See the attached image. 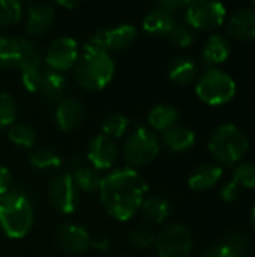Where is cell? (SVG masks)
Wrapping results in <instances>:
<instances>
[{
    "mask_svg": "<svg viewBox=\"0 0 255 257\" xmlns=\"http://www.w3.org/2000/svg\"><path fill=\"white\" fill-rule=\"evenodd\" d=\"M78 56L80 50L77 41L69 36H60L50 42L45 53V62L51 71L63 72L75 66Z\"/></svg>",
    "mask_w": 255,
    "mask_h": 257,
    "instance_id": "30bf717a",
    "label": "cell"
},
{
    "mask_svg": "<svg viewBox=\"0 0 255 257\" xmlns=\"http://www.w3.org/2000/svg\"><path fill=\"white\" fill-rule=\"evenodd\" d=\"M108 247H110L108 239H105V238H92L90 248H95V250H98V251H105Z\"/></svg>",
    "mask_w": 255,
    "mask_h": 257,
    "instance_id": "60d3db41",
    "label": "cell"
},
{
    "mask_svg": "<svg viewBox=\"0 0 255 257\" xmlns=\"http://www.w3.org/2000/svg\"><path fill=\"white\" fill-rule=\"evenodd\" d=\"M227 33L239 41L255 39V9L252 6L242 8L231 15L227 24Z\"/></svg>",
    "mask_w": 255,
    "mask_h": 257,
    "instance_id": "9a60e30c",
    "label": "cell"
},
{
    "mask_svg": "<svg viewBox=\"0 0 255 257\" xmlns=\"http://www.w3.org/2000/svg\"><path fill=\"white\" fill-rule=\"evenodd\" d=\"M54 23V9L45 3L32 5L27 11V35L38 36L50 30Z\"/></svg>",
    "mask_w": 255,
    "mask_h": 257,
    "instance_id": "e0dca14e",
    "label": "cell"
},
{
    "mask_svg": "<svg viewBox=\"0 0 255 257\" xmlns=\"http://www.w3.org/2000/svg\"><path fill=\"white\" fill-rule=\"evenodd\" d=\"M129 126V120L126 116L120 114V113H113L110 116H107L102 122V134H105L107 137L116 140L120 139L126 130Z\"/></svg>",
    "mask_w": 255,
    "mask_h": 257,
    "instance_id": "4dcf8cb0",
    "label": "cell"
},
{
    "mask_svg": "<svg viewBox=\"0 0 255 257\" xmlns=\"http://www.w3.org/2000/svg\"><path fill=\"white\" fill-rule=\"evenodd\" d=\"M39 92L48 102H54V104L62 102L66 98V92H68L66 77L57 71H51V69L44 71Z\"/></svg>",
    "mask_w": 255,
    "mask_h": 257,
    "instance_id": "d6986e66",
    "label": "cell"
},
{
    "mask_svg": "<svg viewBox=\"0 0 255 257\" xmlns=\"http://www.w3.org/2000/svg\"><path fill=\"white\" fill-rule=\"evenodd\" d=\"M48 199L51 206L60 214H72L78 203V190L69 173L56 176L48 185Z\"/></svg>",
    "mask_w": 255,
    "mask_h": 257,
    "instance_id": "8fae6325",
    "label": "cell"
},
{
    "mask_svg": "<svg viewBox=\"0 0 255 257\" xmlns=\"http://www.w3.org/2000/svg\"><path fill=\"white\" fill-rule=\"evenodd\" d=\"M117 145L116 140L107 137L105 134L95 136L89 143L86 160L95 170H108L117 160Z\"/></svg>",
    "mask_w": 255,
    "mask_h": 257,
    "instance_id": "7c38bea8",
    "label": "cell"
},
{
    "mask_svg": "<svg viewBox=\"0 0 255 257\" xmlns=\"http://www.w3.org/2000/svg\"><path fill=\"white\" fill-rule=\"evenodd\" d=\"M252 223H254V227H255V205H254V208H252Z\"/></svg>",
    "mask_w": 255,
    "mask_h": 257,
    "instance_id": "7bdbcfd3",
    "label": "cell"
},
{
    "mask_svg": "<svg viewBox=\"0 0 255 257\" xmlns=\"http://www.w3.org/2000/svg\"><path fill=\"white\" fill-rule=\"evenodd\" d=\"M138 32L134 26L131 24H120L111 29L99 30L96 32L87 42L86 45H90L93 48L105 50L110 53V50H126L129 48L135 41H137Z\"/></svg>",
    "mask_w": 255,
    "mask_h": 257,
    "instance_id": "9c48e42d",
    "label": "cell"
},
{
    "mask_svg": "<svg viewBox=\"0 0 255 257\" xmlns=\"http://www.w3.org/2000/svg\"><path fill=\"white\" fill-rule=\"evenodd\" d=\"M140 212L146 223L161 224L168 218V215L171 212V206L162 197H149V199H144V202L140 208Z\"/></svg>",
    "mask_w": 255,
    "mask_h": 257,
    "instance_id": "cb8c5ba5",
    "label": "cell"
},
{
    "mask_svg": "<svg viewBox=\"0 0 255 257\" xmlns=\"http://www.w3.org/2000/svg\"><path fill=\"white\" fill-rule=\"evenodd\" d=\"M14 187V178L8 167L0 166V197L5 196L8 191H11Z\"/></svg>",
    "mask_w": 255,
    "mask_h": 257,
    "instance_id": "8d00e7d4",
    "label": "cell"
},
{
    "mask_svg": "<svg viewBox=\"0 0 255 257\" xmlns=\"http://www.w3.org/2000/svg\"><path fill=\"white\" fill-rule=\"evenodd\" d=\"M23 17L21 5L15 0H0V26L17 24Z\"/></svg>",
    "mask_w": 255,
    "mask_h": 257,
    "instance_id": "1f68e13d",
    "label": "cell"
},
{
    "mask_svg": "<svg viewBox=\"0 0 255 257\" xmlns=\"http://www.w3.org/2000/svg\"><path fill=\"white\" fill-rule=\"evenodd\" d=\"M20 42L18 36H0V68H18Z\"/></svg>",
    "mask_w": 255,
    "mask_h": 257,
    "instance_id": "4316f807",
    "label": "cell"
},
{
    "mask_svg": "<svg viewBox=\"0 0 255 257\" xmlns=\"http://www.w3.org/2000/svg\"><path fill=\"white\" fill-rule=\"evenodd\" d=\"M185 12V21L189 27L200 30H212L224 23L227 9L219 2L212 0H195L189 2Z\"/></svg>",
    "mask_w": 255,
    "mask_h": 257,
    "instance_id": "52a82bcc",
    "label": "cell"
},
{
    "mask_svg": "<svg viewBox=\"0 0 255 257\" xmlns=\"http://www.w3.org/2000/svg\"><path fill=\"white\" fill-rule=\"evenodd\" d=\"M29 163L38 170H57L62 166V158L50 149H38L30 154Z\"/></svg>",
    "mask_w": 255,
    "mask_h": 257,
    "instance_id": "f1b7e54d",
    "label": "cell"
},
{
    "mask_svg": "<svg viewBox=\"0 0 255 257\" xmlns=\"http://www.w3.org/2000/svg\"><path fill=\"white\" fill-rule=\"evenodd\" d=\"M162 142L171 152H185L195 145V134L186 126L176 125L162 133Z\"/></svg>",
    "mask_w": 255,
    "mask_h": 257,
    "instance_id": "7402d4cb",
    "label": "cell"
},
{
    "mask_svg": "<svg viewBox=\"0 0 255 257\" xmlns=\"http://www.w3.org/2000/svg\"><path fill=\"white\" fill-rule=\"evenodd\" d=\"M68 169H69L68 173L71 175L78 191H84V193L99 191L102 176L98 173V170H95L87 163V160L84 157H81V155L71 157V160L68 163Z\"/></svg>",
    "mask_w": 255,
    "mask_h": 257,
    "instance_id": "5bb4252c",
    "label": "cell"
},
{
    "mask_svg": "<svg viewBox=\"0 0 255 257\" xmlns=\"http://www.w3.org/2000/svg\"><path fill=\"white\" fill-rule=\"evenodd\" d=\"M168 38L177 47H189L194 42V39H195L194 32L191 30L189 26H186V24H177V23L171 29V32L168 33Z\"/></svg>",
    "mask_w": 255,
    "mask_h": 257,
    "instance_id": "e575fe53",
    "label": "cell"
},
{
    "mask_svg": "<svg viewBox=\"0 0 255 257\" xmlns=\"http://www.w3.org/2000/svg\"><path fill=\"white\" fill-rule=\"evenodd\" d=\"M161 149V142L158 136L144 126L134 130L123 145V158L132 167H141L153 161Z\"/></svg>",
    "mask_w": 255,
    "mask_h": 257,
    "instance_id": "8992f818",
    "label": "cell"
},
{
    "mask_svg": "<svg viewBox=\"0 0 255 257\" xmlns=\"http://www.w3.org/2000/svg\"><path fill=\"white\" fill-rule=\"evenodd\" d=\"M129 241L137 248H147L152 244H155V235L152 230H149L146 227H137V229L131 230Z\"/></svg>",
    "mask_w": 255,
    "mask_h": 257,
    "instance_id": "d590c367",
    "label": "cell"
},
{
    "mask_svg": "<svg viewBox=\"0 0 255 257\" xmlns=\"http://www.w3.org/2000/svg\"><path fill=\"white\" fill-rule=\"evenodd\" d=\"M198 75L197 63L188 56H177L171 60L168 66V77L173 83L180 86H188L195 81Z\"/></svg>",
    "mask_w": 255,
    "mask_h": 257,
    "instance_id": "44dd1931",
    "label": "cell"
},
{
    "mask_svg": "<svg viewBox=\"0 0 255 257\" xmlns=\"http://www.w3.org/2000/svg\"><path fill=\"white\" fill-rule=\"evenodd\" d=\"M222 245H225L231 253L237 257H248L252 253V242L251 238L240 233V232H230L225 235Z\"/></svg>",
    "mask_w": 255,
    "mask_h": 257,
    "instance_id": "f546056e",
    "label": "cell"
},
{
    "mask_svg": "<svg viewBox=\"0 0 255 257\" xmlns=\"http://www.w3.org/2000/svg\"><path fill=\"white\" fill-rule=\"evenodd\" d=\"M60 5L66 6V8H75L77 6V3H68V2H60Z\"/></svg>",
    "mask_w": 255,
    "mask_h": 257,
    "instance_id": "b9f144b4",
    "label": "cell"
},
{
    "mask_svg": "<svg viewBox=\"0 0 255 257\" xmlns=\"http://www.w3.org/2000/svg\"><path fill=\"white\" fill-rule=\"evenodd\" d=\"M114 71L116 66L108 51L84 44L75 63V81L89 92H98L110 84Z\"/></svg>",
    "mask_w": 255,
    "mask_h": 257,
    "instance_id": "7a4b0ae2",
    "label": "cell"
},
{
    "mask_svg": "<svg viewBox=\"0 0 255 257\" xmlns=\"http://www.w3.org/2000/svg\"><path fill=\"white\" fill-rule=\"evenodd\" d=\"M56 242L60 250L69 254H81L90 248L92 236L83 226L65 223L56 230Z\"/></svg>",
    "mask_w": 255,
    "mask_h": 257,
    "instance_id": "4fadbf2b",
    "label": "cell"
},
{
    "mask_svg": "<svg viewBox=\"0 0 255 257\" xmlns=\"http://www.w3.org/2000/svg\"><path fill=\"white\" fill-rule=\"evenodd\" d=\"M222 167L215 164H203L198 166L188 178V185L194 191H204L215 187L222 178Z\"/></svg>",
    "mask_w": 255,
    "mask_h": 257,
    "instance_id": "ffe728a7",
    "label": "cell"
},
{
    "mask_svg": "<svg viewBox=\"0 0 255 257\" xmlns=\"http://www.w3.org/2000/svg\"><path fill=\"white\" fill-rule=\"evenodd\" d=\"M149 123L150 126L155 130V131H167L173 126L177 125L179 122V111L173 107V105H168V104H159V105H155L149 116Z\"/></svg>",
    "mask_w": 255,
    "mask_h": 257,
    "instance_id": "d4e9b609",
    "label": "cell"
},
{
    "mask_svg": "<svg viewBox=\"0 0 255 257\" xmlns=\"http://www.w3.org/2000/svg\"><path fill=\"white\" fill-rule=\"evenodd\" d=\"M188 5H189L188 0H164L158 6H161V8L167 9L168 12L174 14V12H179V11H185Z\"/></svg>",
    "mask_w": 255,
    "mask_h": 257,
    "instance_id": "f35d334b",
    "label": "cell"
},
{
    "mask_svg": "<svg viewBox=\"0 0 255 257\" xmlns=\"http://www.w3.org/2000/svg\"><path fill=\"white\" fill-rule=\"evenodd\" d=\"M84 117V110L80 101L74 98H65L57 104L56 108V122L62 131H74L80 126Z\"/></svg>",
    "mask_w": 255,
    "mask_h": 257,
    "instance_id": "2e32d148",
    "label": "cell"
},
{
    "mask_svg": "<svg viewBox=\"0 0 255 257\" xmlns=\"http://www.w3.org/2000/svg\"><path fill=\"white\" fill-rule=\"evenodd\" d=\"M18 42H20V63H18V69L23 72H36V71H42L41 68V54L38 51V48L26 38L18 36Z\"/></svg>",
    "mask_w": 255,
    "mask_h": 257,
    "instance_id": "484cf974",
    "label": "cell"
},
{
    "mask_svg": "<svg viewBox=\"0 0 255 257\" xmlns=\"http://www.w3.org/2000/svg\"><path fill=\"white\" fill-rule=\"evenodd\" d=\"M240 193H242V188L240 187H237L234 182H228V184H225V187L221 190V197H222V200H225V202H228V203H231V202H234V200H237L239 199V196H240Z\"/></svg>",
    "mask_w": 255,
    "mask_h": 257,
    "instance_id": "74e56055",
    "label": "cell"
},
{
    "mask_svg": "<svg viewBox=\"0 0 255 257\" xmlns=\"http://www.w3.org/2000/svg\"><path fill=\"white\" fill-rule=\"evenodd\" d=\"M147 193L144 179L131 167L114 169L101 179L99 196L105 211L119 221L131 220L141 208Z\"/></svg>",
    "mask_w": 255,
    "mask_h": 257,
    "instance_id": "6da1fadb",
    "label": "cell"
},
{
    "mask_svg": "<svg viewBox=\"0 0 255 257\" xmlns=\"http://www.w3.org/2000/svg\"><path fill=\"white\" fill-rule=\"evenodd\" d=\"M174 26H176L174 14L168 12L161 6H156L152 11H149L143 20V29L153 36H168V33Z\"/></svg>",
    "mask_w": 255,
    "mask_h": 257,
    "instance_id": "ac0fdd59",
    "label": "cell"
},
{
    "mask_svg": "<svg viewBox=\"0 0 255 257\" xmlns=\"http://www.w3.org/2000/svg\"><path fill=\"white\" fill-rule=\"evenodd\" d=\"M231 53L230 42L222 35H212L203 47V60L209 65L224 63Z\"/></svg>",
    "mask_w": 255,
    "mask_h": 257,
    "instance_id": "603a6c76",
    "label": "cell"
},
{
    "mask_svg": "<svg viewBox=\"0 0 255 257\" xmlns=\"http://www.w3.org/2000/svg\"><path fill=\"white\" fill-rule=\"evenodd\" d=\"M33 226V206L29 194L18 187H12L0 197V229L12 239L23 238Z\"/></svg>",
    "mask_w": 255,
    "mask_h": 257,
    "instance_id": "3957f363",
    "label": "cell"
},
{
    "mask_svg": "<svg viewBox=\"0 0 255 257\" xmlns=\"http://www.w3.org/2000/svg\"><path fill=\"white\" fill-rule=\"evenodd\" d=\"M195 92L203 102L209 105H222L236 95V81L227 72L212 68L198 78Z\"/></svg>",
    "mask_w": 255,
    "mask_h": 257,
    "instance_id": "5b68a950",
    "label": "cell"
},
{
    "mask_svg": "<svg viewBox=\"0 0 255 257\" xmlns=\"http://www.w3.org/2000/svg\"><path fill=\"white\" fill-rule=\"evenodd\" d=\"M11 143L20 148H32L36 143V131L29 123H14L8 131Z\"/></svg>",
    "mask_w": 255,
    "mask_h": 257,
    "instance_id": "83f0119b",
    "label": "cell"
},
{
    "mask_svg": "<svg viewBox=\"0 0 255 257\" xmlns=\"http://www.w3.org/2000/svg\"><path fill=\"white\" fill-rule=\"evenodd\" d=\"M15 116L17 105L14 98L6 92H0V130L14 125Z\"/></svg>",
    "mask_w": 255,
    "mask_h": 257,
    "instance_id": "d6a6232c",
    "label": "cell"
},
{
    "mask_svg": "<svg viewBox=\"0 0 255 257\" xmlns=\"http://www.w3.org/2000/svg\"><path fill=\"white\" fill-rule=\"evenodd\" d=\"M155 245L159 257H189L192 251V238L182 224H170L155 236Z\"/></svg>",
    "mask_w": 255,
    "mask_h": 257,
    "instance_id": "ba28073f",
    "label": "cell"
},
{
    "mask_svg": "<svg viewBox=\"0 0 255 257\" xmlns=\"http://www.w3.org/2000/svg\"><path fill=\"white\" fill-rule=\"evenodd\" d=\"M249 148V142L243 131L233 125L224 123L218 126L209 140V151L213 158L224 166H234L239 163Z\"/></svg>",
    "mask_w": 255,
    "mask_h": 257,
    "instance_id": "277c9868",
    "label": "cell"
},
{
    "mask_svg": "<svg viewBox=\"0 0 255 257\" xmlns=\"http://www.w3.org/2000/svg\"><path fill=\"white\" fill-rule=\"evenodd\" d=\"M206 257H237L234 253H231L225 245H218L215 248H212Z\"/></svg>",
    "mask_w": 255,
    "mask_h": 257,
    "instance_id": "ab89813d",
    "label": "cell"
},
{
    "mask_svg": "<svg viewBox=\"0 0 255 257\" xmlns=\"http://www.w3.org/2000/svg\"><path fill=\"white\" fill-rule=\"evenodd\" d=\"M231 182L240 188H255V163H245L237 166Z\"/></svg>",
    "mask_w": 255,
    "mask_h": 257,
    "instance_id": "836d02e7",
    "label": "cell"
}]
</instances>
